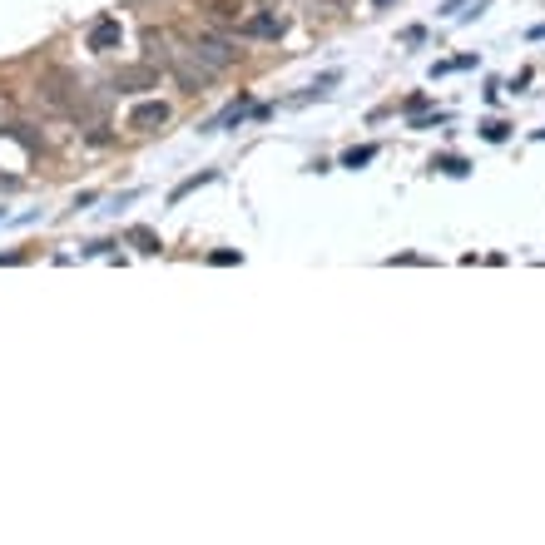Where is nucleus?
<instances>
[{
	"label": "nucleus",
	"instance_id": "4468645a",
	"mask_svg": "<svg viewBox=\"0 0 545 545\" xmlns=\"http://www.w3.org/2000/svg\"><path fill=\"white\" fill-rule=\"evenodd\" d=\"M461 5H466V0H446V5H442V15H461Z\"/></svg>",
	"mask_w": 545,
	"mask_h": 545
},
{
	"label": "nucleus",
	"instance_id": "ddd939ff",
	"mask_svg": "<svg viewBox=\"0 0 545 545\" xmlns=\"http://www.w3.org/2000/svg\"><path fill=\"white\" fill-rule=\"evenodd\" d=\"M208 263H218V268H228V263H238V253H233V248H218V253H208Z\"/></svg>",
	"mask_w": 545,
	"mask_h": 545
},
{
	"label": "nucleus",
	"instance_id": "1a4fd4ad",
	"mask_svg": "<svg viewBox=\"0 0 545 545\" xmlns=\"http://www.w3.org/2000/svg\"><path fill=\"white\" fill-rule=\"evenodd\" d=\"M15 124H20V119H15V104L0 94V134H15Z\"/></svg>",
	"mask_w": 545,
	"mask_h": 545
},
{
	"label": "nucleus",
	"instance_id": "f8f14e48",
	"mask_svg": "<svg viewBox=\"0 0 545 545\" xmlns=\"http://www.w3.org/2000/svg\"><path fill=\"white\" fill-rule=\"evenodd\" d=\"M134 243H139V253H159V238L149 233V228H134V233H129Z\"/></svg>",
	"mask_w": 545,
	"mask_h": 545
},
{
	"label": "nucleus",
	"instance_id": "9d476101",
	"mask_svg": "<svg viewBox=\"0 0 545 545\" xmlns=\"http://www.w3.org/2000/svg\"><path fill=\"white\" fill-rule=\"evenodd\" d=\"M481 134H486L491 144H500V139L511 134V124H506V119H486V124H481Z\"/></svg>",
	"mask_w": 545,
	"mask_h": 545
},
{
	"label": "nucleus",
	"instance_id": "0eeeda50",
	"mask_svg": "<svg viewBox=\"0 0 545 545\" xmlns=\"http://www.w3.org/2000/svg\"><path fill=\"white\" fill-rule=\"evenodd\" d=\"M372 159H377V144H362V149L342 154V169H362V164H372Z\"/></svg>",
	"mask_w": 545,
	"mask_h": 545
},
{
	"label": "nucleus",
	"instance_id": "39448f33",
	"mask_svg": "<svg viewBox=\"0 0 545 545\" xmlns=\"http://www.w3.org/2000/svg\"><path fill=\"white\" fill-rule=\"evenodd\" d=\"M119 40H124V30H119V20H99V25L90 30V40H85V45H90L94 55H104V50H114Z\"/></svg>",
	"mask_w": 545,
	"mask_h": 545
},
{
	"label": "nucleus",
	"instance_id": "f03ea898",
	"mask_svg": "<svg viewBox=\"0 0 545 545\" xmlns=\"http://www.w3.org/2000/svg\"><path fill=\"white\" fill-rule=\"evenodd\" d=\"M110 85H114L119 94L154 90V85H159V65H124V70H114V79H110Z\"/></svg>",
	"mask_w": 545,
	"mask_h": 545
},
{
	"label": "nucleus",
	"instance_id": "7ed1b4c3",
	"mask_svg": "<svg viewBox=\"0 0 545 545\" xmlns=\"http://www.w3.org/2000/svg\"><path fill=\"white\" fill-rule=\"evenodd\" d=\"M164 124H169V104H159V99L139 104V110L129 114V129L134 134H154V129H164Z\"/></svg>",
	"mask_w": 545,
	"mask_h": 545
},
{
	"label": "nucleus",
	"instance_id": "2eb2a0df",
	"mask_svg": "<svg viewBox=\"0 0 545 545\" xmlns=\"http://www.w3.org/2000/svg\"><path fill=\"white\" fill-rule=\"evenodd\" d=\"M372 5H392V0H372Z\"/></svg>",
	"mask_w": 545,
	"mask_h": 545
},
{
	"label": "nucleus",
	"instance_id": "20e7f679",
	"mask_svg": "<svg viewBox=\"0 0 545 545\" xmlns=\"http://www.w3.org/2000/svg\"><path fill=\"white\" fill-rule=\"evenodd\" d=\"M238 30H243V35H253V40H272V35H283V30H288V20H283L278 10H263V15H248Z\"/></svg>",
	"mask_w": 545,
	"mask_h": 545
},
{
	"label": "nucleus",
	"instance_id": "f257e3e1",
	"mask_svg": "<svg viewBox=\"0 0 545 545\" xmlns=\"http://www.w3.org/2000/svg\"><path fill=\"white\" fill-rule=\"evenodd\" d=\"M188 50H194L214 75H223V70H233V65H238V50L228 45L223 35H214V30H199L194 40H188Z\"/></svg>",
	"mask_w": 545,
	"mask_h": 545
},
{
	"label": "nucleus",
	"instance_id": "423d86ee",
	"mask_svg": "<svg viewBox=\"0 0 545 545\" xmlns=\"http://www.w3.org/2000/svg\"><path fill=\"white\" fill-rule=\"evenodd\" d=\"M243 5L238 0H208V20H218V25H238Z\"/></svg>",
	"mask_w": 545,
	"mask_h": 545
},
{
	"label": "nucleus",
	"instance_id": "6e6552de",
	"mask_svg": "<svg viewBox=\"0 0 545 545\" xmlns=\"http://www.w3.org/2000/svg\"><path fill=\"white\" fill-rule=\"evenodd\" d=\"M431 169H442V174H456V179H461V174H471V164H466V159H456V154H446V159H431Z\"/></svg>",
	"mask_w": 545,
	"mask_h": 545
},
{
	"label": "nucleus",
	"instance_id": "9b49d317",
	"mask_svg": "<svg viewBox=\"0 0 545 545\" xmlns=\"http://www.w3.org/2000/svg\"><path fill=\"white\" fill-rule=\"evenodd\" d=\"M214 179H218V174H214V169H203V174H199V179H183V183H179V188H174V199H183V194H194V188H199V183H214Z\"/></svg>",
	"mask_w": 545,
	"mask_h": 545
}]
</instances>
